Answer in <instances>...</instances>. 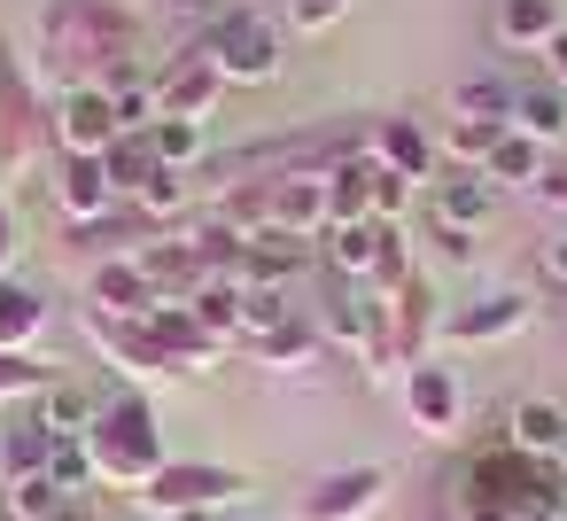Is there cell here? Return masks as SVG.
I'll use <instances>...</instances> for the list:
<instances>
[{"label": "cell", "instance_id": "obj_19", "mask_svg": "<svg viewBox=\"0 0 567 521\" xmlns=\"http://www.w3.org/2000/svg\"><path fill=\"white\" fill-rule=\"evenodd\" d=\"M319 242H327V265H334V280H350V288H373V273H381V249L396 242V226H381V218H342V226H327Z\"/></svg>", "mask_w": 567, "mask_h": 521}, {"label": "cell", "instance_id": "obj_17", "mask_svg": "<svg viewBox=\"0 0 567 521\" xmlns=\"http://www.w3.org/2000/svg\"><path fill=\"white\" fill-rule=\"evenodd\" d=\"M141 273H148V288H156V304H195L203 288H210V265H203V249L172 226L164 242H148L141 249Z\"/></svg>", "mask_w": 567, "mask_h": 521}, {"label": "cell", "instance_id": "obj_1", "mask_svg": "<svg viewBox=\"0 0 567 521\" xmlns=\"http://www.w3.org/2000/svg\"><path fill=\"white\" fill-rule=\"evenodd\" d=\"M141 48H148V32L117 0H40V71L55 79V94L133 79Z\"/></svg>", "mask_w": 567, "mask_h": 521}, {"label": "cell", "instance_id": "obj_23", "mask_svg": "<svg viewBox=\"0 0 567 521\" xmlns=\"http://www.w3.org/2000/svg\"><path fill=\"white\" fill-rule=\"evenodd\" d=\"M505 443L528 451V459H559V443H567V405H559V397H520V405L505 412Z\"/></svg>", "mask_w": 567, "mask_h": 521}, {"label": "cell", "instance_id": "obj_38", "mask_svg": "<svg viewBox=\"0 0 567 521\" xmlns=\"http://www.w3.org/2000/svg\"><path fill=\"white\" fill-rule=\"evenodd\" d=\"M187 311H195V319H203L210 335H226V343L241 350V288H234V280H210V288H203V296H195Z\"/></svg>", "mask_w": 567, "mask_h": 521}, {"label": "cell", "instance_id": "obj_2", "mask_svg": "<svg viewBox=\"0 0 567 521\" xmlns=\"http://www.w3.org/2000/svg\"><path fill=\"white\" fill-rule=\"evenodd\" d=\"M86 459H94L102 490H133V498H141V490L172 467L164 428H156V405H148L141 389L102 397V412H94V428H86Z\"/></svg>", "mask_w": 567, "mask_h": 521}, {"label": "cell", "instance_id": "obj_9", "mask_svg": "<svg viewBox=\"0 0 567 521\" xmlns=\"http://www.w3.org/2000/svg\"><path fill=\"white\" fill-rule=\"evenodd\" d=\"M389 498V467H334L311 490H296V521H365Z\"/></svg>", "mask_w": 567, "mask_h": 521}, {"label": "cell", "instance_id": "obj_50", "mask_svg": "<svg viewBox=\"0 0 567 521\" xmlns=\"http://www.w3.org/2000/svg\"><path fill=\"white\" fill-rule=\"evenodd\" d=\"M559 474H567V443H559Z\"/></svg>", "mask_w": 567, "mask_h": 521}, {"label": "cell", "instance_id": "obj_20", "mask_svg": "<svg viewBox=\"0 0 567 521\" xmlns=\"http://www.w3.org/2000/svg\"><path fill=\"white\" fill-rule=\"evenodd\" d=\"M148 327H156V343L179 358V374H210V366L234 350V343H226V335H210L187 304H156V319H148Z\"/></svg>", "mask_w": 567, "mask_h": 521}, {"label": "cell", "instance_id": "obj_39", "mask_svg": "<svg viewBox=\"0 0 567 521\" xmlns=\"http://www.w3.org/2000/svg\"><path fill=\"white\" fill-rule=\"evenodd\" d=\"M0 498H9V521H55V513L71 505L48 474H32V482H0Z\"/></svg>", "mask_w": 567, "mask_h": 521}, {"label": "cell", "instance_id": "obj_27", "mask_svg": "<svg viewBox=\"0 0 567 521\" xmlns=\"http://www.w3.org/2000/svg\"><path fill=\"white\" fill-rule=\"evenodd\" d=\"M48 335V296L24 280H0V350H32Z\"/></svg>", "mask_w": 567, "mask_h": 521}, {"label": "cell", "instance_id": "obj_45", "mask_svg": "<svg viewBox=\"0 0 567 521\" xmlns=\"http://www.w3.org/2000/svg\"><path fill=\"white\" fill-rule=\"evenodd\" d=\"M544 63H551V86H559V94H567V32H559V40H551V48H544Z\"/></svg>", "mask_w": 567, "mask_h": 521}, {"label": "cell", "instance_id": "obj_16", "mask_svg": "<svg viewBox=\"0 0 567 521\" xmlns=\"http://www.w3.org/2000/svg\"><path fill=\"white\" fill-rule=\"evenodd\" d=\"M528 319H536V304H528V296H513V288H497V296H482V304H458V311L443 319V335H435V343H451V350H474V343H513Z\"/></svg>", "mask_w": 567, "mask_h": 521}, {"label": "cell", "instance_id": "obj_22", "mask_svg": "<svg viewBox=\"0 0 567 521\" xmlns=\"http://www.w3.org/2000/svg\"><path fill=\"white\" fill-rule=\"evenodd\" d=\"M94 311H110V319H156V288H148L141 257H102L94 265Z\"/></svg>", "mask_w": 567, "mask_h": 521}, {"label": "cell", "instance_id": "obj_25", "mask_svg": "<svg viewBox=\"0 0 567 521\" xmlns=\"http://www.w3.org/2000/svg\"><path fill=\"white\" fill-rule=\"evenodd\" d=\"M327 195H334V226H342V218H373V203H381V164H373V149L342 156V164L327 172Z\"/></svg>", "mask_w": 567, "mask_h": 521}, {"label": "cell", "instance_id": "obj_10", "mask_svg": "<svg viewBox=\"0 0 567 521\" xmlns=\"http://www.w3.org/2000/svg\"><path fill=\"white\" fill-rule=\"evenodd\" d=\"M117 102L110 86H71L55 94V156H110L117 149Z\"/></svg>", "mask_w": 567, "mask_h": 521}, {"label": "cell", "instance_id": "obj_40", "mask_svg": "<svg viewBox=\"0 0 567 521\" xmlns=\"http://www.w3.org/2000/svg\"><path fill=\"white\" fill-rule=\"evenodd\" d=\"M350 17V0H288V24L303 32V40H319V32H334Z\"/></svg>", "mask_w": 567, "mask_h": 521}, {"label": "cell", "instance_id": "obj_13", "mask_svg": "<svg viewBox=\"0 0 567 521\" xmlns=\"http://www.w3.org/2000/svg\"><path fill=\"white\" fill-rule=\"evenodd\" d=\"M396 389H404V412H412L420 436H458V420H466V389H458V374H451L443 358H420Z\"/></svg>", "mask_w": 567, "mask_h": 521}, {"label": "cell", "instance_id": "obj_31", "mask_svg": "<svg viewBox=\"0 0 567 521\" xmlns=\"http://www.w3.org/2000/svg\"><path fill=\"white\" fill-rule=\"evenodd\" d=\"M497 133H505V125H489V118H443L435 156H443V164H458V172H482V164H489V149H497Z\"/></svg>", "mask_w": 567, "mask_h": 521}, {"label": "cell", "instance_id": "obj_12", "mask_svg": "<svg viewBox=\"0 0 567 521\" xmlns=\"http://www.w3.org/2000/svg\"><path fill=\"white\" fill-rule=\"evenodd\" d=\"M435 335H443L435 288H427V273H412V280L389 296V358H396V374H412L420 358H435V350H427Z\"/></svg>", "mask_w": 567, "mask_h": 521}, {"label": "cell", "instance_id": "obj_32", "mask_svg": "<svg viewBox=\"0 0 567 521\" xmlns=\"http://www.w3.org/2000/svg\"><path fill=\"white\" fill-rule=\"evenodd\" d=\"M327 343H319V327L311 319H288V327H272V335H257L249 343V358L257 366H272V374H296V366H311Z\"/></svg>", "mask_w": 567, "mask_h": 521}, {"label": "cell", "instance_id": "obj_28", "mask_svg": "<svg viewBox=\"0 0 567 521\" xmlns=\"http://www.w3.org/2000/svg\"><path fill=\"white\" fill-rule=\"evenodd\" d=\"M102 172H110L117 203H133V195H141V187H148L156 172H172V164L156 156V141H148V133H117V149L102 156Z\"/></svg>", "mask_w": 567, "mask_h": 521}, {"label": "cell", "instance_id": "obj_33", "mask_svg": "<svg viewBox=\"0 0 567 521\" xmlns=\"http://www.w3.org/2000/svg\"><path fill=\"white\" fill-rule=\"evenodd\" d=\"M63 374L40 358V350H0V405H32V397H48Z\"/></svg>", "mask_w": 567, "mask_h": 521}, {"label": "cell", "instance_id": "obj_5", "mask_svg": "<svg viewBox=\"0 0 567 521\" xmlns=\"http://www.w3.org/2000/svg\"><path fill=\"white\" fill-rule=\"evenodd\" d=\"M195 48L218 63L226 86H272V79L288 71V55H280V24H272L265 9H226V17H210V32H203Z\"/></svg>", "mask_w": 567, "mask_h": 521}, {"label": "cell", "instance_id": "obj_49", "mask_svg": "<svg viewBox=\"0 0 567 521\" xmlns=\"http://www.w3.org/2000/svg\"><path fill=\"white\" fill-rule=\"evenodd\" d=\"M179 521H218V513H179Z\"/></svg>", "mask_w": 567, "mask_h": 521}, {"label": "cell", "instance_id": "obj_37", "mask_svg": "<svg viewBox=\"0 0 567 521\" xmlns=\"http://www.w3.org/2000/svg\"><path fill=\"white\" fill-rule=\"evenodd\" d=\"M48 482H55L63 498H102V474H94V459H86V436L48 451Z\"/></svg>", "mask_w": 567, "mask_h": 521}, {"label": "cell", "instance_id": "obj_41", "mask_svg": "<svg viewBox=\"0 0 567 521\" xmlns=\"http://www.w3.org/2000/svg\"><path fill=\"white\" fill-rule=\"evenodd\" d=\"M536 273H544L551 288H567V234H551V242H536Z\"/></svg>", "mask_w": 567, "mask_h": 521}, {"label": "cell", "instance_id": "obj_6", "mask_svg": "<svg viewBox=\"0 0 567 521\" xmlns=\"http://www.w3.org/2000/svg\"><path fill=\"white\" fill-rule=\"evenodd\" d=\"M241 490H249L241 467H218V459H172V467L141 490V505H148V521H179V513H226Z\"/></svg>", "mask_w": 567, "mask_h": 521}, {"label": "cell", "instance_id": "obj_11", "mask_svg": "<svg viewBox=\"0 0 567 521\" xmlns=\"http://www.w3.org/2000/svg\"><path fill=\"white\" fill-rule=\"evenodd\" d=\"M265 226L319 242V234L334 226V195H327V172H280V180H265Z\"/></svg>", "mask_w": 567, "mask_h": 521}, {"label": "cell", "instance_id": "obj_48", "mask_svg": "<svg viewBox=\"0 0 567 521\" xmlns=\"http://www.w3.org/2000/svg\"><path fill=\"white\" fill-rule=\"evenodd\" d=\"M234 9H272V0H234ZM280 9H288V0H280Z\"/></svg>", "mask_w": 567, "mask_h": 521}, {"label": "cell", "instance_id": "obj_4", "mask_svg": "<svg viewBox=\"0 0 567 521\" xmlns=\"http://www.w3.org/2000/svg\"><path fill=\"white\" fill-rule=\"evenodd\" d=\"M536 474H544V459L513 451L505 436L482 443V451L458 459V474H451V521H520V498L536 490Z\"/></svg>", "mask_w": 567, "mask_h": 521}, {"label": "cell", "instance_id": "obj_21", "mask_svg": "<svg viewBox=\"0 0 567 521\" xmlns=\"http://www.w3.org/2000/svg\"><path fill=\"white\" fill-rule=\"evenodd\" d=\"M559 32H567V9H559V0H497V48L544 55Z\"/></svg>", "mask_w": 567, "mask_h": 521}, {"label": "cell", "instance_id": "obj_44", "mask_svg": "<svg viewBox=\"0 0 567 521\" xmlns=\"http://www.w3.org/2000/svg\"><path fill=\"white\" fill-rule=\"evenodd\" d=\"M536 203H567V164H551V172L536 180Z\"/></svg>", "mask_w": 567, "mask_h": 521}, {"label": "cell", "instance_id": "obj_3", "mask_svg": "<svg viewBox=\"0 0 567 521\" xmlns=\"http://www.w3.org/2000/svg\"><path fill=\"white\" fill-rule=\"evenodd\" d=\"M40 156H55V94H40L17 48H0V180H24Z\"/></svg>", "mask_w": 567, "mask_h": 521}, {"label": "cell", "instance_id": "obj_18", "mask_svg": "<svg viewBox=\"0 0 567 521\" xmlns=\"http://www.w3.org/2000/svg\"><path fill=\"white\" fill-rule=\"evenodd\" d=\"M365 149H373V164H381V172H396V180H412V187H427V180L443 172V156H435L427 125H412V118H381V125L365 133Z\"/></svg>", "mask_w": 567, "mask_h": 521}, {"label": "cell", "instance_id": "obj_24", "mask_svg": "<svg viewBox=\"0 0 567 521\" xmlns=\"http://www.w3.org/2000/svg\"><path fill=\"white\" fill-rule=\"evenodd\" d=\"M551 172V149L544 141H528V133H497V149H489V164H482V180L489 187H520V195H536V180Z\"/></svg>", "mask_w": 567, "mask_h": 521}, {"label": "cell", "instance_id": "obj_14", "mask_svg": "<svg viewBox=\"0 0 567 521\" xmlns=\"http://www.w3.org/2000/svg\"><path fill=\"white\" fill-rule=\"evenodd\" d=\"M110 211H125V203H117L102 156H55V218L79 234V226H102Z\"/></svg>", "mask_w": 567, "mask_h": 521}, {"label": "cell", "instance_id": "obj_46", "mask_svg": "<svg viewBox=\"0 0 567 521\" xmlns=\"http://www.w3.org/2000/svg\"><path fill=\"white\" fill-rule=\"evenodd\" d=\"M172 9H210V17H226V9H234V0H172Z\"/></svg>", "mask_w": 567, "mask_h": 521}, {"label": "cell", "instance_id": "obj_29", "mask_svg": "<svg viewBox=\"0 0 567 521\" xmlns=\"http://www.w3.org/2000/svg\"><path fill=\"white\" fill-rule=\"evenodd\" d=\"M513 133L559 149V141H567V94H559L551 79H544V86H520V94H513Z\"/></svg>", "mask_w": 567, "mask_h": 521}, {"label": "cell", "instance_id": "obj_47", "mask_svg": "<svg viewBox=\"0 0 567 521\" xmlns=\"http://www.w3.org/2000/svg\"><path fill=\"white\" fill-rule=\"evenodd\" d=\"M218 521H265V513H234V505H226V513H218Z\"/></svg>", "mask_w": 567, "mask_h": 521}, {"label": "cell", "instance_id": "obj_34", "mask_svg": "<svg viewBox=\"0 0 567 521\" xmlns=\"http://www.w3.org/2000/svg\"><path fill=\"white\" fill-rule=\"evenodd\" d=\"M513 94L505 79H458L451 86V118H489V125H513Z\"/></svg>", "mask_w": 567, "mask_h": 521}, {"label": "cell", "instance_id": "obj_35", "mask_svg": "<svg viewBox=\"0 0 567 521\" xmlns=\"http://www.w3.org/2000/svg\"><path fill=\"white\" fill-rule=\"evenodd\" d=\"M148 141H156V156H164L172 172L210 164V141H203V125H195V118H156V125H148Z\"/></svg>", "mask_w": 567, "mask_h": 521}, {"label": "cell", "instance_id": "obj_26", "mask_svg": "<svg viewBox=\"0 0 567 521\" xmlns=\"http://www.w3.org/2000/svg\"><path fill=\"white\" fill-rule=\"evenodd\" d=\"M94 412H102V397H86L79 381H55L48 397H32V420H40L55 443H79V436L94 428Z\"/></svg>", "mask_w": 567, "mask_h": 521}, {"label": "cell", "instance_id": "obj_7", "mask_svg": "<svg viewBox=\"0 0 567 521\" xmlns=\"http://www.w3.org/2000/svg\"><path fill=\"white\" fill-rule=\"evenodd\" d=\"M79 327H86V343H94L125 381H172V374H179V358L156 343V327H148V319H110V311H94V304H86V311H79Z\"/></svg>", "mask_w": 567, "mask_h": 521}, {"label": "cell", "instance_id": "obj_43", "mask_svg": "<svg viewBox=\"0 0 567 521\" xmlns=\"http://www.w3.org/2000/svg\"><path fill=\"white\" fill-rule=\"evenodd\" d=\"M9 273H17V211L0 203V280H9Z\"/></svg>", "mask_w": 567, "mask_h": 521}, {"label": "cell", "instance_id": "obj_15", "mask_svg": "<svg viewBox=\"0 0 567 521\" xmlns=\"http://www.w3.org/2000/svg\"><path fill=\"white\" fill-rule=\"evenodd\" d=\"M420 195H427V226H435V234H482V226H489V203H497V187H489L482 172H458V164L435 172Z\"/></svg>", "mask_w": 567, "mask_h": 521}, {"label": "cell", "instance_id": "obj_30", "mask_svg": "<svg viewBox=\"0 0 567 521\" xmlns=\"http://www.w3.org/2000/svg\"><path fill=\"white\" fill-rule=\"evenodd\" d=\"M48 451H55V436H48L40 420L0 428V482H32V474H48Z\"/></svg>", "mask_w": 567, "mask_h": 521}, {"label": "cell", "instance_id": "obj_36", "mask_svg": "<svg viewBox=\"0 0 567 521\" xmlns=\"http://www.w3.org/2000/svg\"><path fill=\"white\" fill-rule=\"evenodd\" d=\"M288 319H303L288 288H241V350H249L257 335H272V327H288Z\"/></svg>", "mask_w": 567, "mask_h": 521}, {"label": "cell", "instance_id": "obj_42", "mask_svg": "<svg viewBox=\"0 0 567 521\" xmlns=\"http://www.w3.org/2000/svg\"><path fill=\"white\" fill-rule=\"evenodd\" d=\"M427 242H435L443 265H474V234H435V226H427Z\"/></svg>", "mask_w": 567, "mask_h": 521}, {"label": "cell", "instance_id": "obj_8", "mask_svg": "<svg viewBox=\"0 0 567 521\" xmlns=\"http://www.w3.org/2000/svg\"><path fill=\"white\" fill-rule=\"evenodd\" d=\"M148 79H156V118H195V125H203V118H210V110L234 94L203 48H179V55H164Z\"/></svg>", "mask_w": 567, "mask_h": 521}]
</instances>
